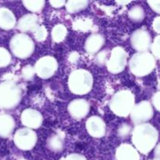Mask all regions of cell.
Segmentation results:
<instances>
[{
	"label": "cell",
	"mask_w": 160,
	"mask_h": 160,
	"mask_svg": "<svg viewBox=\"0 0 160 160\" xmlns=\"http://www.w3.org/2000/svg\"><path fill=\"white\" fill-rule=\"evenodd\" d=\"M134 143L139 151L149 152L157 141V132L149 124H142L136 128L134 132Z\"/></svg>",
	"instance_id": "cell-1"
},
{
	"label": "cell",
	"mask_w": 160,
	"mask_h": 160,
	"mask_svg": "<svg viewBox=\"0 0 160 160\" xmlns=\"http://www.w3.org/2000/svg\"><path fill=\"white\" fill-rule=\"evenodd\" d=\"M20 91L12 83L0 84V108L12 109L20 102Z\"/></svg>",
	"instance_id": "cell-2"
},
{
	"label": "cell",
	"mask_w": 160,
	"mask_h": 160,
	"mask_svg": "<svg viewBox=\"0 0 160 160\" xmlns=\"http://www.w3.org/2000/svg\"><path fill=\"white\" fill-rule=\"evenodd\" d=\"M131 70L137 76H145L155 67V59L147 52L134 55L131 60Z\"/></svg>",
	"instance_id": "cell-3"
},
{
	"label": "cell",
	"mask_w": 160,
	"mask_h": 160,
	"mask_svg": "<svg viewBox=\"0 0 160 160\" xmlns=\"http://www.w3.org/2000/svg\"><path fill=\"white\" fill-rule=\"evenodd\" d=\"M92 86V78L90 73L84 70H78L71 73L70 87L77 95H84L89 92Z\"/></svg>",
	"instance_id": "cell-4"
},
{
	"label": "cell",
	"mask_w": 160,
	"mask_h": 160,
	"mask_svg": "<svg viewBox=\"0 0 160 160\" xmlns=\"http://www.w3.org/2000/svg\"><path fill=\"white\" fill-rule=\"evenodd\" d=\"M134 97L129 92H120L112 98L111 108L119 116H128L133 109Z\"/></svg>",
	"instance_id": "cell-5"
},
{
	"label": "cell",
	"mask_w": 160,
	"mask_h": 160,
	"mask_svg": "<svg viewBox=\"0 0 160 160\" xmlns=\"http://www.w3.org/2000/svg\"><path fill=\"white\" fill-rule=\"evenodd\" d=\"M23 45H20L18 41L15 38L12 40L11 42V48L12 52L17 56L19 58H27L31 56V53L34 51V44L31 38L26 35H23Z\"/></svg>",
	"instance_id": "cell-6"
},
{
	"label": "cell",
	"mask_w": 160,
	"mask_h": 160,
	"mask_svg": "<svg viewBox=\"0 0 160 160\" xmlns=\"http://www.w3.org/2000/svg\"><path fill=\"white\" fill-rule=\"evenodd\" d=\"M36 134L28 129H20L15 135V143L19 148L28 150L33 148L36 143Z\"/></svg>",
	"instance_id": "cell-7"
},
{
	"label": "cell",
	"mask_w": 160,
	"mask_h": 160,
	"mask_svg": "<svg viewBox=\"0 0 160 160\" xmlns=\"http://www.w3.org/2000/svg\"><path fill=\"white\" fill-rule=\"evenodd\" d=\"M126 53L123 49L116 48L112 52L110 59L108 62V68L112 73H119L124 69L126 65Z\"/></svg>",
	"instance_id": "cell-8"
},
{
	"label": "cell",
	"mask_w": 160,
	"mask_h": 160,
	"mask_svg": "<svg viewBox=\"0 0 160 160\" xmlns=\"http://www.w3.org/2000/svg\"><path fill=\"white\" fill-rule=\"evenodd\" d=\"M152 116V109L151 105L147 102H143L134 107L131 118L134 123H138L150 120Z\"/></svg>",
	"instance_id": "cell-9"
},
{
	"label": "cell",
	"mask_w": 160,
	"mask_h": 160,
	"mask_svg": "<svg viewBox=\"0 0 160 160\" xmlns=\"http://www.w3.org/2000/svg\"><path fill=\"white\" fill-rule=\"evenodd\" d=\"M131 42L133 47L138 51L145 52L148 49L151 43V36L147 31L138 30L133 34Z\"/></svg>",
	"instance_id": "cell-10"
},
{
	"label": "cell",
	"mask_w": 160,
	"mask_h": 160,
	"mask_svg": "<svg viewBox=\"0 0 160 160\" xmlns=\"http://www.w3.org/2000/svg\"><path fill=\"white\" fill-rule=\"evenodd\" d=\"M57 63L56 61L52 58H43L38 62L37 64V73L41 78H47L52 75L56 71Z\"/></svg>",
	"instance_id": "cell-11"
},
{
	"label": "cell",
	"mask_w": 160,
	"mask_h": 160,
	"mask_svg": "<svg viewBox=\"0 0 160 160\" xmlns=\"http://www.w3.org/2000/svg\"><path fill=\"white\" fill-rule=\"evenodd\" d=\"M87 128L91 135L102 137L105 134V123L99 117H91L87 123Z\"/></svg>",
	"instance_id": "cell-12"
},
{
	"label": "cell",
	"mask_w": 160,
	"mask_h": 160,
	"mask_svg": "<svg viewBox=\"0 0 160 160\" xmlns=\"http://www.w3.org/2000/svg\"><path fill=\"white\" fill-rule=\"evenodd\" d=\"M21 118H27L30 120H23L22 123L25 124V126L30 127V128H38L41 123L42 122V117L37 111L32 110V109H27L22 114Z\"/></svg>",
	"instance_id": "cell-13"
},
{
	"label": "cell",
	"mask_w": 160,
	"mask_h": 160,
	"mask_svg": "<svg viewBox=\"0 0 160 160\" xmlns=\"http://www.w3.org/2000/svg\"><path fill=\"white\" fill-rule=\"evenodd\" d=\"M69 109L73 117L76 118H82L87 115L89 106L86 102L79 101V99H78V101L72 102L70 103L69 106Z\"/></svg>",
	"instance_id": "cell-14"
},
{
	"label": "cell",
	"mask_w": 160,
	"mask_h": 160,
	"mask_svg": "<svg viewBox=\"0 0 160 160\" xmlns=\"http://www.w3.org/2000/svg\"><path fill=\"white\" fill-rule=\"evenodd\" d=\"M117 160H139L137 151L130 145H122L117 152Z\"/></svg>",
	"instance_id": "cell-15"
},
{
	"label": "cell",
	"mask_w": 160,
	"mask_h": 160,
	"mask_svg": "<svg viewBox=\"0 0 160 160\" xmlns=\"http://www.w3.org/2000/svg\"><path fill=\"white\" fill-rule=\"evenodd\" d=\"M14 128L13 120L9 116H0V136L8 137Z\"/></svg>",
	"instance_id": "cell-16"
},
{
	"label": "cell",
	"mask_w": 160,
	"mask_h": 160,
	"mask_svg": "<svg viewBox=\"0 0 160 160\" xmlns=\"http://www.w3.org/2000/svg\"><path fill=\"white\" fill-rule=\"evenodd\" d=\"M103 38L100 34H93L87 40L86 42V49L88 52L93 53L97 52L101 48L103 45Z\"/></svg>",
	"instance_id": "cell-17"
},
{
	"label": "cell",
	"mask_w": 160,
	"mask_h": 160,
	"mask_svg": "<svg viewBox=\"0 0 160 160\" xmlns=\"http://www.w3.org/2000/svg\"><path fill=\"white\" fill-rule=\"evenodd\" d=\"M13 15L10 11L5 9H0V27L3 29H11L14 27Z\"/></svg>",
	"instance_id": "cell-18"
},
{
	"label": "cell",
	"mask_w": 160,
	"mask_h": 160,
	"mask_svg": "<svg viewBox=\"0 0 160 160\" xmlns=\"http://www.w3.org/2000/svg\"><path fill=\"white\" fill-rule=\"evenodd\" d=\"M37 24V18L32 15H27L22 17L19 22V28L22 31H29L35 28Z\"/></svg>",
	"instance_id": "cell-19"
},
{
	"label": "cell",
	"mask_w": 160,
	"mask_h": 160,
	"mask_svg": "<svg viewBox=\"0 0 160 160\" xmlns=\"http://www.w3.org/2000/svg\"><path fill=\"white\" fill-rule=\"evenodd\" d=\"M48 146L52 151L59 152L62 148V142L60 138L56 135H53L48 139Z\"/></svg>",
	"instance_id": "cell-20"
},
{
	"label": "cell",
	"mask_w": 160,
	"mask_h": 160,
	"mask_svg": "<svg viewBox=\"0 0 160 160\" xmlns=\"http://www.w3.org/2000/svg\"><path fill=\"white\" fill-rule=\"evenodd\" d=\"M129 16L131 20L135 22H140L143 20L145 12L143 9L139 6H136L131 9L129 12Z\"/></svg>",
	"instance_id": "cell-21"
},
{
	"label": "cell",
	"mask_w": 160,
	"mask_h": 160,
	"mask_svg": "<svg viewBox=\"0 0 160 160\" xmlns=\"http://www.w3.org/2000/svg\"><path fill=\"white\" fill-rule=\"evenodd\" d=\"M66 29L62 26H58L56 28H53L52 30V38L56 42H61L63 40L64 37L66 35Z\"/></svg>",
	"instance_id": "cell-22"
},
{
	"label": "cell",
	"mask_w": 160,
	"mask_h": 160,
	"mask_svg": "<svg viewBox=\"0 0 160 160\" xmlns=\"http://www.w3.org/2000/svg\"><path fill=\"white\" fill-rule=\"evenodd\" d=\"M88 2H68L67 8L70 12H77L84 9L88 5Z\"/></svg>",
	"instance_id": "cell-23"
},
{
	"label": "cell",
	"mask_w": 160,
	"mask_h": 160,
	"mask_svg": "<svg viewBox=\"0 0 160 160\" xmlns=\"http://www.w3.org/2000/svg\"><path fill=\"white\" fill-rule=\"evenodd\" d=\"M11 61L9 52L4 48H0V67H6Z\"/></svg>",
	"instance_id": "cell-24"
},
{
	"label": "cell",
	"mask_w": 160,
	"mask_h": 160,
	"mask_svg": "<svg viewBox=\"0 0 160 160\" xmlns=\"http://www.w3.org/2000/svg\"><path fill=\"white\" fill-rule=\"evenodd\" d=\"M23 3L26 5V7L30 10L37 11L42 9L45 2H23Z\"/></svg>",
	"instance_id": "cell-25"
},
{
	"label": "cell",
	"mask_w": 160,
	"mask_h": 160,
	"mask_svg": "<svg viewBox=\"0 0 160 160\" xmlns=\"http://www.w3.org/2000/svg\"><path fill=\"white\" fill-rule=\"evenodd\" d=\"M36 38L39 41H42L45 38V31L43 28H39L36 31Z\"/></svg>",
	"instance_id": "cell-26"
},
{
	"label": "cell",
	"mask_w": 160,
	"mask_h": 160,
	"mask_svg": "<svg viewBox=\"0 0 160 160\" xmlns=\"http://www.w3.org/2000/svg\"><path fill=\"white\" fill-rule=\"evenodd\" d=\"M152 52H154L155 56L156 57V59H159V37H157V38L156 39V42H155L154 45L152 46Z\"/></svg>",
	"instance_id": "cell-27"
},
{
	"label": "cell",
	"mask_w": 160,
	"mask_h": 160,
	"mask_svg": "<svg viewBox=\"0 0 160 160\" xmlns=\"http://www.w3.org/2000/svg\"><path fill=\"white\" fill-rule=\"evenodd\" d=\"M130 130H131V128H130V127L128 126H122V128H120L119 131H123V132H120V134L121 135V137H125V136H128V134H130Z\"/></svg>",
	"instance_id": "cell-28"
},
{
	"label": "cell",
	"mask_w": 160,
	"mask_h": 160,
	"mask_svg": "<svg viewBox=\"0 0 160 160\" xmlns=\"http://www.w3.org/2000/svg\"><path fill=\"white\" fill-rule=\"evenodd\" d=\"M66 160H86V159L84 157V156H81V155L73 154V155H70V156H69V157Z\"/></svg>",
	"instance_id": "cell-29"
},
{
	"label": "cell",
	"mask_w": 160,
	"mask_h": 160,
	"mask_svg": "<svg viewBox=\"0 0 160 160\" xmlns=\"http://www.w3.org/2000/svg\"><path fill=\"white\" fill-rule=\"evenodd\" d=\"M150 5H151V7L156 11L157 13H159V2H148Z\"/></svg>",
	"instance_id": "cell-30"
},
{
	"label": "cell",
	"mask_w": 160,
	"mask_h": 160,
	"mask_svg": "<svg viewBox=\"0 0 160 160\" xmlns=\"http://www.w3.org/2000/svg\"><path fill=\"white\" fill-rule=\"evenodd\" d=\"M65 2H51V4L53 5V7H61V6L65 4Z\"/></svg>",
	"instance_id": "cell-31"
},
{
	"label": "cell",
	"mask_w": 160,
	"mask_h": 160,
	"mask_svg": "<svg viewBox=\"0 0 160 160\" xmlns=\"http://www.w3.org/2000/svg\"><path fill=\"white\" fill-rule=\"evenodd\" d=\"M154 160H159V159H154Z\"/></svg>",
	"instance_id": "cell-32"
}]
</instances>
